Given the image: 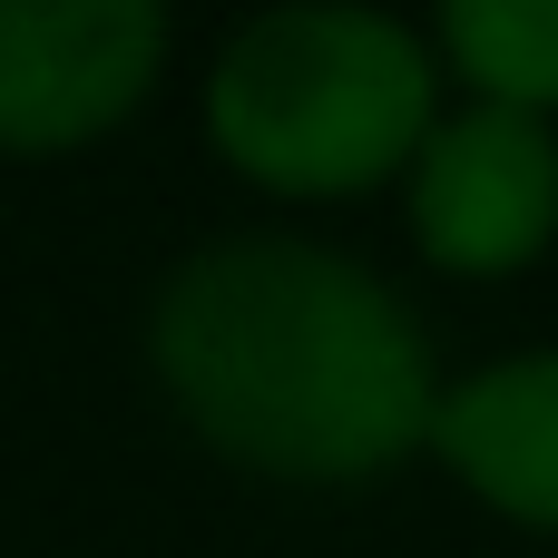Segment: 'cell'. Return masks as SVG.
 I'll return each mask as SVG.
<instances>
[{
    "instance_id": "cell-1",
    "label": "cell",
    "mask_w": 558,
    "mask_h": 558,
    "mask_svg": "<svg viewBox=\"0 0 558 558\" xmlns=\"http://www.w3.org/2000/svg\"><path fill=\"white\" fill-rule=\"evenodd\" d=\"M147 363L206 451L304 490L383 481L441 422V373L412 304L373 265L304 235L196 245L157 284Z\"/></svg>"
},
{
    "instance_id": "cell-2",
    "label": "cell",
    "mask_w": 558,
    "mask_h": 558,
    "mask_svg": "<svg viewBox=\"0 0 558 558\" xmlns=\"http://www.w3.org/2000/svg\"><path fill=\"white\" fill-rule=\"evenodd\" d=\"M441 128V59L392 10H255L206 69V137L265 196H363Z\"/></svg>"
},
{
    "instance_id": "cell-3",
    "label": "cell",
    "mask_w": 558,
    "mask_h": 558,
    "mask_svg": "<svg viewBox=\"0 0 558 558\" xmlns=\"http://www.w3.org/2000/svg\"><path fill=\"white\" fill-rule=\"evenodd\" d=\"M167 69L157 0H0V147L69 157L108 137Z\"/></svg>"
},
{
    "instance_id": "cell-4",
    "label": "cell",
    "mask_w": 558,
    "mask_h": 558,
    "mask_svg": "<svg viewBox=\"0 0 558 558\" xmlns=\"http://www.w3.org/2000/svg\"><path fill=\"white\" fill-rule=\"evenodd\" d=\"M412 235L441 275H520L558 235V137L530 108L471 98L412 157Z\"/></svg>"
},
{
    "instance_id": "cell-5",
    "label": "cell",
    "mask_w": 558,
    "mask_h": 558,
    "mask_svg": "<svg viewBox=\"0 0 558 558\" xmlns=\"http://www.w3.org/2000/svg\"><path fill=\"white\" fill-rule=\"evenodd\" d=\"M432 451L500 520L558 530V353H510V363H481V373L441 383Z\"/></svg>"
},
{
    "instance_id": "cell-6",
    "label": "cell",
    "mask_w": 558,
    "mask_h": 558,
    "mask_svg": "<svg viewBox=\"0 0 558 558\" xmlns=\"http://www.w3.org/2000/svg\"><path fill=\"white\" fill-rule=\"evenodd\" d=\"M441 59L490 108L558 118V0H451L441 10Z\"/></svg>"
}]
</instances>
